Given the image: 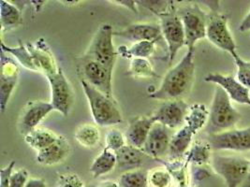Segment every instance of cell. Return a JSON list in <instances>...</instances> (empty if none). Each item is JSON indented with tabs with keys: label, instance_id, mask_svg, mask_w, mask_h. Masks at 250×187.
Wrapping results in <instances>:
<instances>
[{
	"label": "cell",
	"instance_id": "1",
	"mask_svg": "<svg viewBox=\"0 0 250 187\" xmlns=\"http://www.w3.org/2000/svg\"><path fill=\"white\" fill-rule=\"evenodd\" d=\"M195 51H188L177 63L165 74L159 89L149 93V97L158 100L183 99L193 85L195 79Z\"/></svg>",
	"mask_w": 250,
	"mask_h": 187
},
{
	"label": "cell",
	"instance_id": "2",
	"mask_svg": "<svg viewBox=\"0 0 250 187\" xmlns=\"http://www.w3.org/2000/svg\"><path fill=\"white\" fill-rule=\"evenodd\" d=\"M90 107L95 123L100 127H112L123 122L120 108L114 97L95 89L89 83L80 81Z\"/></svg>",
	"mask_w": 250,
	"mask_h": 187
},
{
	"label": "cell",
	"instance_id": "3",
	"mask_svg": "<svg viewBox=\"0 0 250 187\" xmlns=\"http://www.w3.org/2000/svg\"><path fill=\"white\" fill-rule=\"evenodd\" d=\"M240 120V113L231 104L224 89L216 85L213 101L209 111L206 130L210 134L221 133L233 129Z\"/></svg>",
	"mask_w": 250,
	"mask_h": 187
},
{
	"label": "cell",
	"instance_id": "4",
	"mask_svg": "<svg viewBox=\"0 0 250 187\" xmlns=\"http://www.w3.org/2000/svg\"><path fill=\"white\" fill-rule=\"evenodd\" d=\"M113 26L109 23H104L100 26L93 37L90 45L87 48L83 56L92 59L102 64L108 70L114 71V65L118 56L114 48Z\"/></svg>",
	"mask_w": 250,
	"mask_h": 187
},
{
	"label": "cell",
	"instance_id": "5",
	"mask_svg": "<svg viewBox=\"0 0 250 187\" xmlns=\"http://www.w3.org/2000/svg\"><path fill=\"white\" fill-rule=\"evenodd\" d=\"M157 16L159 18L161 33L167 43L169 59L171 63L178 51L186 45V36L182 20L174 8L173 2H171V5L166 12H161Z\"/></svg>",
	"mask_w": 250,
	"mask_h": 187
},
{
	"label": "cell",
	"instance_id": "6",
	"mask_svg": "<svg viewBox=\"0 0 250 187\" xmlns=\"http://www.w3.org/2000/svg\"><path fill=\"white\" fill-rule=\"evenodd\" d=\"M250 162L238 156L215 155L211 159V167L216 174L224 179L226 187H239L247 181Z\"/></svg>",
	"mask_w": 250,
	"mask_h": 187
},
{
	"label": "cell",
	"instance_id": "7",
	"mask_svg": "<svg viewBox=\"0 0 250 187\" xmlns=\"http://www.w3.org/2000/svg\"><path fill=\"white\" fill-rule=\"evenodd\" d=\"M51 88V103L55 111L68 116L75 101V94L71 84L61 68L46 76Z\"/></svg>",
	"mask_w": 250,
	"mask_h": 187
},
{
	"label": "cell",
	"instance_id": "8",
	"mask_svg": "<svg viewBox=\"0 0 250 187\" xmlns=\"http://www.w3.org/2000/svg\"><path fill=\"white\" fill-rule=\"evenodd\" d=\"M78 71L81 80L89 83L100 92L114 97L113 94V71L102 64L83 56L79 64Z\"/></svg>",
	"mask_w": 250,
	"mask_h": 187
},
{
	"label": "cell",
	"instance_id": "9",
	"mask_svg": "<svg viewBox=\"0 0 250 187\" xmlns=\"http://www.w3.org/2000/svg\"><path fill=\"white\" fill-rule=\"evenodd\" d=\"M206 37L215 46L234 56L236 53V43L228 26L227 17L221 13L214 12L206 23Z\"/></svg>",
	"mask_w": 250,
	"mask_h": 187
},
{
	"label": "cell",
	"instance_id": "10",
	"mask_svg": "<svg viewBox=\"0 0 250 187\" xmlns=\"http://www.w3.org/2000/svg\"><path fill=\"white\" fill-rule=\"evenodd\" d=\"M207 142L214 151L248 152L250 151V128L210 134Z\"/></svg>",
	"mask_w": 250,
	"mask_h": 187
},
{
	"label": "cell",
	"instance_id": "11",
	"mask_svg": "<svg viewBox=\"0 0 250 187\" xmlns=\"http://www.w3.org/2000/svg\"><path fill=\"white\" fill-rule=\"evenodd\" d=\"M20 69L15 59L1 50V73H0V110L3 113L18 82Z\"/></svg>",
	"mask_w": 250,
	"mask_h": 187
},
{
	"label": "cell",
	"instance_id": "12",
	"mask_svg": "<svg viewBox=\"0 0 250 187\" xmlns=\"http://www.w3.org/2000/svg\"><path fill=\"white\" fill-rule=\"evenodd\" d=\"M190 106L184 99L165 101L152 114L156 123H159L168 129H181L185 125L186 117Z\"/></svg>",
	"mask_w": 250,
	"mask_h": 187
},
{
	"label": "cell",
	"instance_id": "13",
	"mask_svg": "<svg viewBox=\"0 0 250 187\" xmlns=\"http://www.w3.org/2000/svg\"><path fill=\"white\" fill-rule=\"evenodd\" d=\"M179 16L184 25L188 50L195 51L196 43L206 37L207 19L203 12L196 7L184 11Z\"/></svg>",
	"mask_w": 250,
	"mask_h": 187
},
{
	"label": "cell",
	"instance_id": "14",
	"mask_svg": "<svg viewBox=\"0 0 250 187\" xmlns=\"http://www.w3.org/2000/svg\"><path fill=\"white\" fill-rule=\"evenodd\" d=\"M55 111L51 102L42 100L29 101L23 108L19 119L18 128L23 137L38 129V126L49 113Z\"/></svg>",
	"mask_w": 250,
	"mask_h": 187
},
{
	"label": "cell",
	"instance_id": "15",
	"mask_svg": "<svg viewBox=\"0 0 250 187\" xmlns=\"http://www.w3.org/2000/svg\"><path fill=\"white\" fill-rule=\"evenodd\" d=\"M170 130L159 123H155L143 148L145 153L157 160L168 154L172 138Z\"/></svg>",
	"mask_w": 250,
	"mask_h": 187
},
{
	"label": "cell",
	"instance_id": "16",
	"mask_svg": "<svg viewBox=\"0 0 250 187\" xmlns=\"http://www.w3.org/2000/svg\"><path fill=\"white\" fill-rule=\"evenodd\" d=\"M205 82H212L220 86L234 102L250 107V91L232 75L210 73L205 78Z\"/></svg>",
	"mask_w": 250,
	"mask_h": 187
},
{
	"label": "cell",
	"instance_id": "17",
	"mask_svg": "<svg viewBox=\"0 0 250 187\" xmlns=\"http://www.w3.org/2000/svg\"><path fill=\"white\" fill-rule=\"evenodd\" d=\"M156 123L154 117L140 116L132 120L125 129L126 144L138 149H143L147 140L150 130Z\"/></svg>",
	"mask_w": 250,
	"mask_h": 187
},
{
	"label": "cell",
	"instance_id": "18",
	"mask_svg": "<svg viewBox=\"0 0 250 187\" xmlns=\"http://www.w3.org/2000/svg\"><path fill=\"white\" fill-rule=\"evenodd\" d=\"M27 49L32 56L35 65L38 71L44 72L45 76L56 72L60 67H58L45 39L40 38L34 43H27Z\"/></svg>",
	"mask_w": 250,
	"mask_h": 187
},
{
	"label": "cell",
	"instance_id": "19",
	"mask_svg": "<svg viewBox=\"0 0 250 187\" xmlns=\"http://www.w3.org/2000/svg\"><path fill=\"white\" fill-rule=\"evenodd\" d=\"M114 36L124 37L136 43L145 40H159L162 33L159 24L139 23L129 24L120 31H115Z\"/></svg>",
	"mask_w": 250,
	"mask_h": 187
},
{
	"label": "cell",
	"instance_id": "20",
	"mask_svg": "<svg viewBox=\"0 0 250 187\" xmlns=\"http://www.w3.org/2000/svg\"><path fill=\"white\" fill-rule=\"evenodd\" d=\"M70 152V145L68 140L59 135L56 142L38 152L37 162L42 166H54L64 161Z\"/></svg>",
	"mask_w": 250,
	"mask_h": 187
},
{
	"label": "cell",
	"instance_id": "21",
	"mask_svg": "<svg viewBox=\"0 0 250 187\" xmlns=\"http://www.w3.org/2000/svg\"><path fill=\"white\" fill-rule=\"evenodd\" d=\"M195 135L196 133L187 125H184L181 129L172 135L168 153L171 161L178 160L187 152L191 145Z\"/></svg>",
	"mask_w": 250,
	"mask_h": 187
},
{
	"label": "cell",
	"instance_id": "22",
	"mask_svg": "<svg viewBox=\"0 0 250 187\" xmlns=\"http://www.w3.org/2000/svg\"><path fill=\"white\" fill-rule=\"evenodd\" d=\"M0 23L1 31H11L23 23L22 12L12 2L0 1Z\"/></svg>",
	"mask_w": 250,
	"mask_h": 187
},
{
	"label": "cell",
	"instance_id": "23",
	"mask_svg": "<svg viewBox=\"0 0 250 187\" xmlns=\"http://www.w3.org/2000/svg\"><path fill=\"white\" fill-rule=\"evenodd\" d=\"M118 168H127L131 169L139 168L144 162L146 153L143 149H138L126 144L123 148L115 152Z\"/></svg>",
	"mask_w": 250,
	"mask_h": 187
},
{
	"label": "cell",
	"instance_id": "24",
	"mask_svg": "<svg viewBox=\"0 0 250 187\" xmlns=\"http://www.w3.org/2000/svg\"><path fill=\"white\" fill-rule=\"evenodd\" d=\"M116 166L117 160L115 152L105 147L100 155H98V157H96L93 161L89 171L93 178L97 179L113 171Z\"/></svg>",
	"mask_w": 250,
	"mask_h": 187
},
{
	"label": "cell",
	"instance_id": "25",
	"mask_svg": "<svg viewBox=\"0 0 250 187\" xmlns=\"http://www.w3.org/2000/svg\"><path fill=\"white\" fill-rule=\"evenodd\" d=\"M59 135L46 129H37L24 136V141L37 152H40L46 147L57 141Z\"/></svg>",
	"mask_w": 250,
	"mask_h": 187
},
{
	"label": "cell",
	"instance_id": "26",
	"mask_svg": "<svg viewBox=\"0 0 250 187\" xmlns=\"http://www.w3.org/2000/svg\"><path fill=\"white\" fill-rule=\"evenodd\" d=\"M158 40H145L133 43L129 48H118V55L126 58H146L150 57L155 53V47Z\"/></svg>",
	"mask_w": 250,
	"mask_h": 187
},
{
	"label": "cell",
	"instance_id": "27",
	"mask_svg": "<svg viewBox=\"0 0 250 187\" xmlns=\"http://www.w3.org/2000/svg\"><path fill=\"white\" fill-rule=\"evenodd\" d=\"M75 140L85 148H95L101 141V131L93 124H84L76 129Z\"/></svg>",
	"mask_w": 250,
	"mask_h": 187
},
{
	"label": "cell",
	"instance_id": "28",
	"mask_svg": "<svg viewBox=\"0 0 250 187\" xmlns=\"http://www.w3.org/2000/svg\"><path fill=\"white\" fill-rule=\"evenodd\" d=\"M209 118V111L203 104L190 106L188 113L186 117L185 125L188 126L197 134L200 130L207 126Z\"/></svg>",
	"mask_w": 250,
	"mask_h": 187
},
{
	"label": "cell",
	"instance_id": "29",
	"mask_svg": "<svg viewBox=\"0 0 250 187\" xmlns=\"http://www.w3.org/2000/svg\"><path fill=\"white\" fill-rule=\"evenodd\" d=\"M120 187H149L148 172L142 168L125 171L118 180Z\"/></svg>",
	"mask_w": 250,
	"mask_h": 187
},
{
	"label": "cell",
	"instance_id": "30",
	"mask_svg": "<svg viewBox=\"0 0 250 187\" xmlns=\"http://www.w3.org/2000/svg\"><path fill=\"white\" fill-rule=\"evenodd\" d=\"M1 50L4 51L5 53L9 54L14 58L17 59V61L25 69L38 71L31 54L29 53L27 47L23 46L22 43H20V45L18 47L12 48V47L6 46L5 43L2 41L1 42Z\"/></svg>",
	"mask_w": 250,
	"mask_h": 187
},
{
	"label": "cell",
	"instance_id": "31",
	"mask_svg": "<svg viewBox=\"0 0 250 187\" xmlns=\"http://www.w3.org/2000/svg\"><path fill=\"white\" fill-rule=\"evenodd\" d=\"M211 147L207 143L203 142H196L194 143L190 149V151L188 152V163L193 164L195 166H205L209 163L212 159L211 156Z\"/></svg>",
	"mask_w": 250,
	"mask_h": 187
},
{
	"label": "cell",
	"instance_id": "32",
	"mask_svg": "<svg viewBox=\"0 0 250 187\" xmlns=\"http://www.w3.org/2000/svg\"><path fill=\"white\" fill-rule=\"evenodd\" d=\"M128 74L136 78H157L159 75L156 73L151 62L146 58H132L130 60Z\"/></svg>",
	"mask_w": 250,
	"mask_h": 187
},
{
	"label": "cell",
	"instance_id": "33",
	"mask_svg": "<svg viewBox=\"0 0 250 187\" xmlns=\"http://www.w3.org/2000/svg\"><path fill=\"white\" fill-rule=\"evenodd\" d=\"M150 187H171L172 177L171 172L164 168H157L148 172Z\"/></svg>",
	"mask_w": 250,
	"mask_h": 187
},
{
	"label": "cell",
	"instance_id": "34",
	"mask_svg": "<svg viewBox=\"0 0 250 187\" xmlns=\"http://www.w3.org/2000/svg\"><path fill=\"white\" fill-rule=\"evenodd\" d=\"M105 144L106 148L109 150L114 152H117L126 145L125 135L118 129H112L106 134Z\"/></svg>",
	"mask_w": 250,
	"mask_h": 187
},
{
	"label": "cell",
	"instance_id": "35",
	"mask_svg": "<svg viewBox=\"0 0 250 187\" xmlns=\"http://www.w3.org/2000/svg\"><path fill=\"white\" fill-rule=\"evenodd\" d=\"M232 57L234 59L235 65L237 67L236 79L250 90V62L241 58L238 54H236Z\"/></svg>",
	"mask_w": 250,
	"mask_h": 187
},
{
	"label": "cell",
	"instance_id": "36",
	"mask_svg": "<svg viewBox=\"0 0 250 187\" xmlns=\"http://www.w3.org/2000/svg\"><path fill=\"white\" fill-rule=\"evenodd\" d=\"M57 187H84V184L80 176L69 172L59 176Z\"/></svg>",
	"mask_w": 250,
	"mask_h": 187
},
{
	"label": "cell",
	"instance_id": "37",
	"mask_svg": "<svg viewBox=\"0 0 250 187\" xmlns=\"http://www.w3.org/2000/svg\"><path fill=\"white\" fill-rule=\"evenodd\" d=\"M26 169L21 168L16 171H13L10 179L11 187H24L26 186L29 178Z\"/></svg>",
	"mask_w": 250,
	"mask_h": 187
},
{
	"label": "cell",
	"instance_id": "38",
	"mask_svg": "<svg viewBox=\"0 0 250 187\" xmlns=\"http://www.w3.org/2000/svg\"><path fill=\"white\" fill-rule=\"evenodd\" d=\"M15 161H12L7 167L2 168L0 170V187H11L10 179L13 172Z\"/></svg>",
	"mask_w": 250,
	"mask_h": 187
},
{
	"label": "cell",
	"instance_id": "39",
	"mask_svg": "<svg viewBox=\"0 0 250 187\" xmlns=\"http://www.w3.org/2000/svg\"><path fill=\"white\" fill-rule=\"evenodd\" d=\"M198 168H196V171H195V174H194V178L195 180H198V181H202L205 179L206 177L210 175V172L208 171V169L206 168H204L205 166H197Z\"/></svg>",
	"mask_w": 250,
	"mask_h": 187
},
{
	"label": "cell",
	"instance_id": "40",
	"mask_svg": "<svg viewBox=\"0 0 250 187\" xmlns=\"http://www.w3.org/2000/svg\"><path fill=\"white\" fill-rule=\"evenodd\" d=\"M111 2H114V3H117L118 5L120 6H123L125 8H127L129 11H131L134 13H138V10L136 9V1H119V0H114V1H111Z\"/></svg>",
	"mask_w": 250,
	"mask_h": 187
},
{
	"label": "cell",
	"instance_id": "41",
	"mask_svg": "<svg viewBox=\"0 0 250 187\" xmlns=\"http://www.w3.org/2000/svg\"><path fill=\"white\" fill-rule=\"evenodd\" d=\"M24 187H47L45 181L40 178H30Z\"/></svg>",
	"mask_w": 250,
	"mask_h": 187
},
{
	"label": "cell",
	"instance_id": "42",
	"mask_svg": "<svg viewBox=\"0 0 250 187\" xmlns=\"http://www.w3.org/2000/svg\"><path fill=\"white\" fill-rule=\"evenodd\" d=\"M239 31L240 32H248V31H250V11L248 12L246 17L243 19V21L240 23Z\"/></svg>",
	"mask_w": 250,
	"mask_h": 187
},
{
	"label": "cell",
	"instance_id": "43",
	"mask_svg": "<svg viewBox=\"0 0 250 187\" xmlns=\"http://www.w3.org/2000/svg\"><path fill=\"white\" fill-rule=\"evenodd\" d=\"M94 187H120L118 183L116 182H113V181H105V182H102L100 184H98L97 186Z\"/></svg>",
	"mask_w": 250,
	"mask_h": 187
},
{
	"label": "cell",
	"instance_id": "44",
	"mask_svg": "<svg viewBox=\"0 0 250 187\" xmlns=\"http://www.w3.org/2000/svg\"><path fill=\"white\" fill-rule=\"evenodd\" d=\"M241 187H250V183H248V182H245Z\"/></svg>",
	"mask_w": 250,
	"mask_h": 187
},
{
	"label": "cell",
	"instance_id": "45",
	"mask_svg": "<svg viewBox=\"0 0 250 187\" xmlns=\"http://www.w3.org/2000/svg\"><path fill=\"white\" fill-rule=\"evenodd\" d=\"M246 182H248V183H250V170H249V175H248V178H247V181Z\"/></svg>",
	"mask_w": 250,
	"mask_h": 187
}]
</instances>
